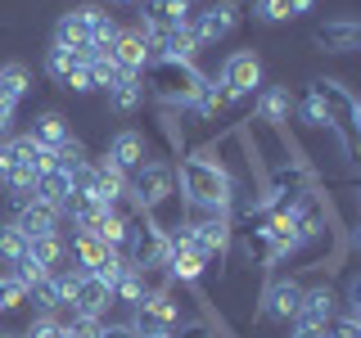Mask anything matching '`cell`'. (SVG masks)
Wrapping results in <instances>:
<instances>
[{"instance_id": "obj_28", "label": "cell", "mask_w": 361, "mask_h": 338, "mask_svg": "<svg viewBox=\"0 0 361 338\" xmlns=\"http://www.w3.org/2000/svg\"><path fill=\"white\" fill-rule=\"evenodd\" d=\"M23 338H63V320L59 315H32V325L23 330Z\"/></svg>"}, {"instance_id": "obj_8", "label": "cell", "mask_w": 361, "mask_h": 338, "mask_svg": "<svg viewBox=\"0 0 361 338\" xmlns=\"http://www.w3.org/2000/svg\"><path fill=\"white\" fill-rule=\"evenodd\" d=\"M298 302H302V284L289 275L271 280L267 293H262V315L276 325H293V315H298Z\"/></svg>"}, {"instance_id": "obj_18", "label": "cell", "mask_w": 361, "mask_h": 338, "mask_svg": "<svg viewBox=\"0 0 361 338\" xmlns=\"http://www.w3.org/2000/svg\"><path fill=\"white\" fill-rule=\"evenodd\" d=\"M68 122H63V113H41L37 122H32V131H27V140L32 144H41V149H59V144L68 140Z\"/></svg>"}, {"instance_id": "obj_7", "label": "cell", "mask_w": 361, "mask_h": 338, "mask_svg": "<svg viewBox=\"0 0 361 338\" xmlns=\"http://www.w3.org/2000/svg\"><path fill=\"white\" fill-rule=\"evenodd\" d=\"M54 45H63V50H73L82 63H90L99 54V45L90 41V27H86V5L68 9V14H59V23H54Z\"/></svg>"}, {"instance_id": "obj_24", "label": "cell", "mask_w": 361, "mask_h": 338, "mask_svg": "<svg viewBox=\"0 0 361 338\" xmlns=\"http://www.w3.org/2000/svg\"><path fill=\"white\" fill-rule=\"evenodd\" d=\"M86 73H90V86H95V90H109V86H118V77H127L118 63H113V54H109V50H99L95 59L86 63Z\"/></svg>"}, {"instance_id": "obj_33", "label": "cell", "mask_w": 361, "mask_h": 338, "mask_svg": "<svg viewBox=\"0 0 361 338\" xmlns=\"http://www.w3.org/2000/svg\"><path fill=\"white\" fill-rule=\"evenodd\" d=\"M63 90H73V95H86V90H95V86H90V73H86V63H82V68H73V73H68Z\"/></svg>"}, {"instance_id": "obj_32", "label": "cell", "mask_w": 361, "mask_h": 338, "mask_svg": "<svg viewBox=\"0 0 361 338\" xmlns=\"http://www.w3.org/2000/svg\"><path fill=\"white\" fill-rule=\"evenodd\" d=\"M167 338H217V330H212L208 320H180Z\"/></svg>"}, {"instance_id": "obj_12", "label": "cell", "mask_w": 361, "mask_h": 338, "mask_svg": "<svg viewBox=\"0 0 361 338\" xmlns=\"http://www.w3.org/2000/svg\"><path fill=\"white\" fill-rule=\"evenodd\" d=\"M109 54H113V63H118L127 77H140L145 63H149V37H145L140 27H122L118 41L109 45Z\"/></svg>"}, {"instance_id": "obj_26", "label": "cell", "mask_w": 361, "mask_h": 338, "mask_svg": "<svg viewBox=\"0 0 361 338\" xmlns=\"http://www.w3.org/2000/svg\"><path fill=\"white\" fill-rule=\"evenodd\" d=\"M23 257H27V239L14 230V221L0 225V266H14V262H23Z\"/></svg>"}, {"instance_id": "obj_2", "label": "cell", "mask_w": 361, "mask_h": 338, "mask_svg": "<svg viewBox=\"0 0 361 338\" xmlns=\"http://www.w3.org/2000/svg\"><path fill=\"white\" fill-rule=\"evenodd\" d=\"M307 95L321 104L325 127L334 131V140L343 144L348 158H353V154H357V135H361V108H357L353 90H348L343 82H334V77H321V82H312Z\"/></svg>"}, {"instance_id": "obj_4", "label": "cell", "mask_w": 361, "mask_h": 338, "mask_svg": "<svg viewBox=\"0 0 361 338\" xmlns=\"http://www.w3.org/2000/svg\"><path fill=\"white\" fill-rule=\"evenodd\" d=\"M235 23H240V5H235V0H217V5L195 9L185 27L195 32L199 45H217V41H226L235 32Z\"/></svg>"}, {"instance_id": "obj_9", "label": "cell", "mask_w": 361, "mask_h": 338, "mask_svg": "<svg viewBox=\"0 0 361 338\" xmlns=\"http://www.w3.org/2000/svg\"><path fill=\"white\" fill-rule=\"evenodd\" d=\"M190 14H195V0H140V27L145 32L185 27Z\"/></svg>"}, {"instance_id": "obj_19", "label": "cell", "mask_w": 361, "mask_h": 338, "mask_svg": "<svg viewBox=\"0 0 361 338\" xmlns=\"http://www.w3.org/2000/svg\"><path fill=\"white\" fill-rule=\"evenodd\" d=\"M37 199L63 212V203L73 199V180H68V172H63V167H50L45 176H37Z\"/></svg>"}, {"instance_id": "obj_29", "label": "cell", "mask_w": 361, "mask_h": 338, "mask_svg": "<svg viewBox=\"0 0 361 338\" xmlns=\"http://www.w3.org/2000/svg\"><path fill=\"white\" fill-rule=\"evenodd\" d=\"M77 163H86V149H82V140H73V135H68V140L59 144V149H54V167H63V172H73Z\"/></svg>"}, {"instance_id": "obj_25", "label": "cell", "mask_w": 361, "mask_h": 338, "mask_svg": "<svg viewBox=\"0 0 361 338\" xmlns=\"http://www.w3.org/2000/svg\"><path fill=\"white\" fill-rule=\"evenodd\" d=\"M73 68H82V59H77L73 50H63V45H50V50H45V73L54 77V82H68V73H73Z\"/></svg>"}, {"instance_id": "obj_37", "label": "cell", "mask_w": 361, "mask_h": 338, "mask_svg": "<svg viewBox=\"0 0 361 338\" xmlns=\"http://www.w3.org/2000/svg\"><path fill=\"white\" fill-rule=\"evenodd\" d=\"M113 5H140V0H113Z\"/></svg>"}, {"instance_id": "obj_27", "label": "cell", "mask_w": 361, "mask_h": 338, "mask_svg": "<svg viewBox=\"0 0 361 338\" xmlns=\"http://www.w3.org/2000/svg\"><path fill=\"white\" fill-rule=\"evenodd\" d=\"M104 320L99 315H68L63 320V338H99Z\"/></svg>"}, {"instance_id": "obj_20", "label": "cell", "mask_w": 361, "mask_h": 338, "mask_svg": "<svg viewBox=\"0 0 361 338\" xmlns=\"http://www.w3.org/2000/svg\"><path fill=\"white\" fill-rule=\"evenodd\" d=\"M63 212L73 217V230H90V225L104 217V212H113V208H104L95 194H73V199L63 203Z\"/></svg>"}, {"instance_id": "obj_34", "label": "cell", "mask_w": 361, "mask_h": 338, "mask_svg": "<svg viewBox=\"0 0 361 338\" xmlns=\"http://www.w3.org/2000/svg\"><path fill=\"white\" fill-rule=\"evenodd\" d=\"M99 338H135V330L127 320H104V330H99Z\"/></svg>"}, {"instance_id": "obj_36", "label": "cell", "mask_w": 361, "mask_h": 338, "mask_svg": "<svg viewBox=\"0 0 361 338\" xmlns=\"http://www.w3.org/2000/svg\"><path fill=\"white\" fill-rule=\"evenodd\" d=\"M289 338H325V330H293Z\"/></svg>"}, {"instance_id": "obj_14", "label": "cell", "mask_w": 361, "mask_h": 338, "mask_svg": "<svg viewBox=\"0 0 361 338\" xmlns=\"http://www.w3.org/2000/svg\"><path fill=\"white\" fill-rule=\"evenodd\" d=\"M109 163L113 167H118V172H135V167H140L145 163V158H149V149H145V140H140V131H118V135H113V140H109Z\"/></svg>"}, {"instance_id": "obj_23", "label": "cell", "mask_w": 361, "mask_h": 338, "mask_svg": "<svg viewBox=\"0 0 361 338\" xmlns=\"http://www.w3.org/2000/svg\"><path fill=\"white\" fill-rule=\"evenodd\" d=\"M140 298H145V280H140L135 266H127L118 280H113V302H118V307H135Z\"/></svg>"}, {"instance_id": "obj_22", "label": "cell", "mask_w": 361, "mask_h": 338, "mask_svg": "<svg viewBox=\"0 0 361 338\" xmlns=\"http://www.w3.org/2000/svg\"><path fill=\"white\" fill-rule=\"evenodd\" d=\"M86 27H90V41H95L99 50H109V45L118 41V32H122L118 18H113L104 5H86Z\"/></svg>"}, {"instance_id": "obj_30", "label": "cell", "mask_w": 361, "mask_h": 338, "mask_svg": "<svg viewBox=\"0 0 361 338\" xmlns=\"http://www.w3.org/2000/svg\"><path fill=\"white\" fill-rule=\"evenodd\" d=\"M253 14L262 18V23H285V18H293L289 14V0H253Z\"/></svg>"}, {"instance_id": "obj_21", "label": "cell", "mask_w": 361, "mask_h": 338, "mask_svg": "<svg viewBox=\"0 0 361 338\" xmlns=\"http://www.w3.org/2000/svg\"><path fill=\"white\" fill-rule=\"evenodd\" d=\"M140 104H145L140 77H118V86H109V108L113 113H140Z\"/></svg>"}, {"instance_id": "obj_6", "label": "cell", "mask_w": 361, "mask_h": 338, "mask_svg": "<svg viewBox=\"0 0 361 338\" xmlns=\"http://www.w3.org/2000/svg\"><path fill=\"white\" fill-rule=\"evenodd\" d=\"M217 82L231 90L235 99H244V95H253L257 86H262V59H257L253 50H235L231 59L221 63V77Z\"/></svg>"}, {"instance_id": "obj_35", "label": "cell", "mask_w": 361, "mask_h": 338, "mask_svg": "<svg viewBox=\"0 0 361 338\" xmlns=\"http://www.w3.org/2000/svg\"><path fill=\"white\" fill-rule=\"evenodd\" d=\"M14 122H18V108L0 104V140H9V135H14Z\"/></svg>"}, {"instance_id": "obj_1", "label": "cell", "mask_w": 361, "mask_h": 338, "mask_svg": "<svg viewBox=\"0 0 361 338\" xmlns=\"http://www.w3.org/2000/svg\"><path fill=\"white\" fill-rule=\"evenodd\" d=\"M172 176H176V194H180V203H185V208L231 212V203H235V189H231V180H226V176H221V172H217V167H212L203 154L176 158Z\"/></svg>"}, {"instance_id": "obj_31", "label": "cell", "mask_w": 361, "mask_h": 338, "mask_svg": "<svg viewBox=\"0 0 361 338\" xmlns=\"http://www.w3.org/2000/svg\"><path fill=\"white\" fill-rule=\"evenodd\" d=\"M325 338H361V320L357 315H334L325 325Z\"/></svg>"}, {"instance_id": "obj_5", "label": "cell", "mask_w": 361, "mask_h": 338, "mask_svg": "<svg viewBox=\"0 0 361 338\" xmlns=\"http://www.w3.org/2000/svg\"><path fill=\"white\" fill-rule=\"evenodd\" d=\"M109 307H113V289L95 275V270H82V275H77V284H73V293H68V311H73V315H99V320H109Z\"/></svg>"}, {"instance_id": "obj_11", "label": "cell", "mask_w": 361, "mask_h": 338, "mask_svg": "<svg viewBox=\"0 0 361 338\" xmlns=\"http://www.w3.org/2000/svg\"><path fill=\"white\" fill-rule=\"evenodd\" d=\"M334 289L330 284H316V289H302V302H298V315H293V330H325L334 320Z\"/></svg>"}, {"instance_id": "obj_15", "label": "cell", "mask_w": 361, "mask_h": 338, "mask_svg": "<svg viewBox=\"0 0 361 338\" xmlns=\"http://www.w3.org/2000/svg\"><path fill=\"white\" fill-rule=\"evenodd\" d=\"M257 118L271 122V127H280V131H289V118H293V95H289V86H267V90H257Z\"/></svg>"}, {"instance_id": "obj_3", "label": "cell", "mask_w": 361, "mask_h": 338, "mask_svg": "<svg viewBox=\"0 0 361 338\" xmlns=\"http://www.w3.org/2000/svg\"><path fill=\"white\" fill-rule=\"evenodd\" d=\"M203 82H208V77L199 73V63H180V59H149L145 73H140V86L167 108H185L190 99L199 95Z\"/></svg>"}, {"instance_id": "obj_13", "label": "cell", "mask_w": 361, "mask_h": 338, "mask_svg": "<svg viewBox=\"0 0 361 338\" xmlns=\"http://www.w3.org/2000/svg\"><path fill=\"white\" fill-rule=\"evenodd\" d=\"M312 41L321 45L325 54H348V50H357V41H361V23L357 18H325V23H316V32H312Z\"/></svg>"}, {"instance_id": "obj_16", "label": "cell", "mask_w": 361, "mask_h": 338, "mask_svg": "<svg viewBox=\"0 0 361 338\" xmlns=\"http://www.w3.org/2000/svg\"><path fill=\"white\" fill-rule=\"evenodd\" d=\"M27 257L37 262L41 270H63L68 266V244H63V230L59 234H41V239H27Z\"/></svg>"}, {"instance_id": "obj_38", "label": "cell", "mask_w": 361, "mask_h": 338, "mask_svg": "<svg viewBox=\"0 0 361 338\" xmlns=\"http://www.w3.org/2000/svg\"><path fill=\"white\" fill-rule=\"evenodd\" d=\"M0 338H23V334H0Z\"/></svg>"}, {"instance_id": "obj_39", "label": "cell", "mask_w": 361, "mask_h": 338, "mask_svg": "<svg viewBox=\"0 0 361 338\" xmlns=\"http://www.w3.org/2000/svg\"><path fill=\"white\" fill-rule=\"evenodd\" d=\"M154 338H167V334H154Z\"/></svg>"}, {"instance_id": "obj_10", "label": "cell", "mask_w": 361, "mask_h": 338, "mask_svg": "<svg viewBox=\"0 0 361 338\" xmlns=\"http://www.w3.org/2000/svg\"><path fill=\"white\" fill-rule=\"evenodd\" d=\"M59 221H63V212L59 208H50V203H41L37 194H32L23 208L14 212V230L23 234V239H41V234H59Z\"/></svg>"}, {"instance_id": "obj_17", "label": "cell", "mask_w": 361, "mask_h": 338, "mask_svg": "<svg viewBox=\"0 0 361 338\" xmlns=\"http://www.w3.org/2000/svg\"><path fill=\"white\" fill-rule=\"evenodd\" d=\"M27 95H32V73L23 63H5L0 68V104L18 108Z\"/></svg>"}]
</instances>
